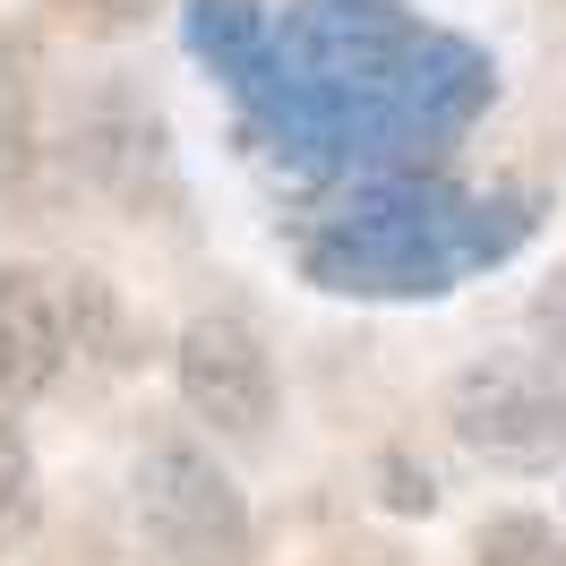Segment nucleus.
<instances>
[{"mask_svg":"<svg viewBox=\"0 0 566 566\" xmlns=\"http://www.w3.org/2000/svg\"><path fill=\"white\" fill-rule=\"evenodd\" d=\"M43 515V472H35V447H27V429L0 412V549H18Z\"/></svg>","mask_w":566,"mask_h":566,"instance_id":"8","label":"nucleus"},{"mask_svg":"<svg viewBox=\"0 0 566 566\" xmlns=\"http://www.w3.org/2000/svg\"><path fill=\"white\" fill-rule=\"evenodd\" d=\"M532 232L524 198H472L438 172H360L310 223L301 266L353 301H438Z\"/></svg>","mask_w":566,"mask_h":566,"instance_id":"2","label":"nucleus"},{"mask_svg":"<svg viewBox=\"0 0 566 566\" xmlns=\"http://www.w3.org/2000/svg\"><path fill=\"white\" fill-rule=\"evenodd\" d=\"M129 515L155 566H249L258 524L232 472L198 447V438H155L129 472Z\"/></svg>","mask_w":566,"mask_h":566,"instance_id":"3","label":"nucleus"},{"mask_svg":"<svg viewBox=\"0 0 566 566\" xmlns=\"http://www.w3.org/2000/svg\"><path fill=\"white\" fill-rule=\"evenodd\" d=\"M472 566H566V541L549 515H490L472 541Z\"/></svg>","mask_w":566,"mask_h":566,"instance_id":"9","label":"nucleus"},{"mask_svg":"<svg viewBox=\"0 0 566 566\" xmlns=\"http://www.w3.org/2000/svg\"><path fill=\"white\" fill-rule=\"evenodd\" d=\"M378 497H387L395 515H429V506H438V481H429L403 447H387V455H378Z\"/></svg>","mask_w":566,"mask_h":566,"instance_id":"11","label":"nucleus"},{"mask_svg":"<svg viewBox=\"0 0 566 566\" xmlns=\"http://www.w3.org/2000/svg\"><path fill=\"white\" fill-rule=\"evenodd\" d=\"M35 164V120H27V77H18V52L0 43V189H18Z\"/></svg>","mask_w":566,"mask_h":566,"instance_id":"10","label":"nucleus"},{"mask_svg":"<svg viewBox=\"0 0 566 566\" xmlns=\"http://www.w3.org/2000/svg\"><path fill=\"white\" fill-rule=\"evenodd\" d=\"M180 403L198 412L223 438H258L266 412H275V369H266V344L249 335V318L232 310H207V318L180 326V353H172Z\"/></svg>","mask_w":566,"mask_h":566,"instance_id":"5","label":"nucleus"},{"mask_svg":"<svg viewBox=\"0 0 566 566\" xmlns=\"http://www.w3.org/2000/svg\"><path fill=\"white\" fill-rule=\"evenodd\" d=\"M95 9H104L112 27H138V18H155V9H164V0H95Z\"/></svg>","mask_w":566,"mask_h":566,"instance_id":"13","label":"nucleus"},{"mask_svg":"<svg viewBox=\"0 0 566 566\" xmlns=\"http://www.w3.org/2000/svg\"><path fill=\"white\" fill-rule=\"evenodd\" d=\"M223 86L292 164L412 172V155L490 104L497 77L472 43L421 27L395 0H292L283 18L266 9Z\"/></svg>","mask_w":566,"mask_h":566,"instance_id":"1","label":"nucleus"},{"mask_svg":"<svg viewBox=\"0 0 566 566\" xmlns=\"http://www.w3.org/2000/svg\"><path fill=\"white\" fill-rule=\"evenodd\" d=\"M447 429L490 472H558L566 463V369H549V360H472L447 387Z\"/></svg>","mask_w":566,"mask_h":566,"instance_id":"4","label":"nucleus"},{"mask_svg":"<svg viewBox=\"0 0 566 566\" xmlns=\"http://www.w3.org/2000/svg\"><path fill=\"white\" fill-rule=\"evenodd\" d=\"M70 369V310L43 266H0V403H35Z\"/></svg>","mask_w":566,"mask_h":566,"instance_id":"6","label":"nucleus"},{"mask_svg":"<svg viewBox=\"0 0 566 566\" xmlns=\"http://www.w3.org/2000/svg\"><path fill=\"white\" fill-rule=\"evenodd\" d=\"M77 155H86V172L112 180L120 198H146V172H164V120H155V112H95Z\"/></svg>","mask_w":566,"mask_h":566,"instance_id":"7","label":"nucleus"},{"mask_svg":"<svg viewBox=\"0 0 566 566\" xmlns=\"http://www.w3.org/2000/svg\"><path fill=\"white\" fill-rule=\"evenodd\" d=\"M532 335H541L549 369H566V266L541 283V292H532Z\"/></svg>","mask_w":566,"mask_h":566,"instance_id":"12","label":"nucleus"}]
</instances>
